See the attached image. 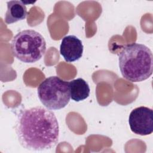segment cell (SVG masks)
Returning a JSON list of instances; mask_svg holds the SVG:
<instances>
[{
	"instance_id": "6",
	"label": "cell",
	"mask_w": 153,
	"mask_h": 153,
	"mask_svg": "<svg viewBox=\"0 0 153 153\" xmlns=\"http://www.w3.org/2000/svg\"><path fill=\"white\" fill-rule=\"evenodd\" d=\"M84 47L81 41L75 35L65 36L60 45V53L65 60L71 63L79 60L82 56Z\"/></svg>"
},
{
	"instance_id": "5",
	"label": "cell",
	"mask_w": 153,
	"mask_h": 153,
	"mask_svg": "<svg viewBox=\"0 0 153 153\" xmlns=\"http://www.w3.org/2000/svg\"><path fill=\"white\" fill-rule=\"evenodd\" d=\"M130 128L134 133L146 136L153 131V111L146 106H139L131 111L128 117Z\"/></svg>"
},
{
	"instance_id": "1",
	"label": "cell",
	"mask_w": 153,
	"mask_h": 153,
	"mask_svg": "<svg viewBox=\"0 0 153 153\" xmlns=\"http://www.w3.org/2000/svg\"><path fill=\"white\" fill-rule=\"evenodd\" d=\"M16 131L23 148L31 151H44L57 144L59 126L54 112L36 106L23 109L19 112Z\"/></svg>"
},
{
	"instance_id": "3",
	"label": "cell",
	"mask_w": 153,
	"mask_h": 153,
	"mask_svg": "<svg viewBox=\"0 0 153 153\" xmlns=\"http://www.w3.org/2000/svg\"><path fill=\"white\" fill-rule=\"evenodd\" d=\"M11 49L13 55L24 63L40 60L46 51V42L39 32L27 29L17 33L13 38Z\"/></svg>"
},
{
	"instance_id": "8",
	"label": "cell",
	"mask_w": 153,
	"mask_h": 153,
	"mask_svg": "<svg viewBox=\"0 0 153 153\" xmlns=\"http://www.w3.org/2000/svg\"><path fill=\"white\" fill-rule=\"evenodd\" d=\"M71 98L75 102L87 99L90 93L88 84L82 78H78L69 82Z\"/></svg>"
},
{
	"instance_id": "4",
	"label": "cell",
	"mask_w": 153,
	"mask_h": 153,
	"mask_svg": "<svg viewBox=\"0 0 153 153\" xmlns=\"http://www.w3.org/2000/svg\"><path fill=\"white\" fill-rule=\"evenodd\" d=\"M41 102L50 110H59L69 102L71 96L69 82L57 76L46 78L37 88Z\"/></svg>"
},
{
	"instance_id": "7",
	"label": "cell",
	"mask_w": 153,
	"mask_h": 153,
	"mask_svg": "<svg viewBox=\"0 0 153 153\" xmlns=\"http://www.w3.org/2000/svg\"><path fill=\"white\" fill-rule=\"evenodd\" d=\"M7 10L5 22L9 25L24 20L27 16V8L24 1H10L7 2Z\"/></svg>"
},
{
	"instance_id": "2",
	"label": "cell",
	"mask_w": 153,
	"mask_h": 153,
	"mask_svg": "<svg viewBox=\"0 0 153 153\" xmlns=\"http://www.w3.org/2000/svg\"><path fill=\"white\" fill-rule=\"evenodd\" d=\"M122 76L131 82L143 81L153 72V56L147 46L139 43L126 45L118 58Z\"/></svg>"
}]
</instances>
